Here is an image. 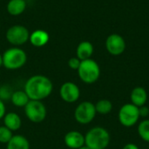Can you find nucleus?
Masks as SVG:
<instances>
[{
  "instance_id": "obj_1",
  "label": "nucleus",
  "mask_w": 149,
  "mask_h": 149,
  "mask_svg": "<svg viewBox=\"0 0 149 149\" xmlns=\"http://www.w3.org/2000/svg\"><path fill=\"white\" fill-rule=\"evenodd\" d=\"M24 91L31 100H43L52 94L53 84L46 76L33 75L26 80Z\"/></svg>"
},
{
  "instance_id": "obj_2",
  "label": "nucleus",
  "mask_w": 149,
  "mask_h": 149,
  "mask_svg": "<svg viewBox=\"0 0 149 149\" xmlns=\"http://www.w3.org/2000/svg\"><path fill=\"white\" fill-rule=\"evenodd\" d=\"M110 143V134L102 127H94L85 134V145L90 149H106Z\"/></svg>"
},
{
  "instance_id": "obj_3",
  "label": "nucleus",
  "mask_w": 149,
  "mask_h": 149,
  "mask_svg": "<svg viewBox=\"0 0 149 149\" xmlns=\"http://www.w3.org/2000/svg\"><path fill=\"white\" fill-rule=\"evenodd\" d=\"M26 60L25 52L18 47L10 48L3 54V65L8 70H17L23 67Z\"/></svg>"
},
{
  "instance_id": "obj_4",
  "label": "nucleus",
  "mask_w": 149,
  "mask_h": 149,
  "mask_svg": "<svg viewBox=\"0 0 149 149\" xmlns=\"http://www.w3.org/2000/svg\"><path fill=\"white\" fill-rule=\"evenodd\" d=\"M77 71L79 79L86 84L95 83L100 76V65L92 58L82 60Z\"/></svg>"
},
{
  "instance_id": "obj_5",
  "label": "nucleus",
  "mask_w": 149,
  "mask_h": 149,
  "mask_svg": "<svg viewBox=\"0 0 149 149\" xmlns=\"http://www.w3.org/2000/svg\"><path fill=\"white\" fill-rule=\"evenodd\" d=\"M24 114L27 119L32 123L43 122L47 115V109L41 100H29L27 105L24 107Z\"/></svg>"
},
{
  "instance_id": "obj_6",
  "label": "nucleus",
  "mask_w": 149,
  "mask_h": 149,
  "mask_svg": "<svg viewBox=\"0 0 149 149\" xmlns=\"http://www.w3.org/2000/svg\"><path fill=\"white\" fill-rule=\"evenodd\" d=\"M141 116L139 113V107L132 103L123 105L119 110V121L122 126L126 127H134L138 122Z\"/></svg>"
},
{
  "instance_id": "obj_7",
  "label": "nucleus",
  "mask_w": 149,
  "mask_h": 149,
  "mask_svg": "<svg viewBox=\"0 0 149 149\" xmlns=\"http://www.w3.org/2000/svg\"><path fill=\"white\" fill-rule=\"evenodd\" d=\"M95 105L90 101H83L79 103L74 110V119L81 125L91 123L96 116Z\"/></svg>"
},
{
  "instance_id": "obj_8",
  "label": "nucleus",
  "mask_w": 149,
  "mask_h": 149,
  "mask_svg": "<svg viewBox=\"0 0 149 149\" xmlns=\"http://www.w3.org/2000/svg\"><path fill=\"white\" fill-rule=\"evenodd\" d=\"M30 38V32L26 27L24 25H12L6 31V39L7 41L15 45H22L25 44Z\"/></svg>"
},
{
  "instance_id": "obj_9",
  "label": "nucleus",
  "mask_w": 149,
  "mask_h": 149,
  "mask_svg": "<svg viewBox=\"0 0 149 149\" xmlns=\"http://www.w3.org/2000/svg\"><path fill=\"white\" fill-rule=\"evenodd\" d=\"M59 96L66 103H75L80 97V89L73 82H65L59 88Z\"/></svg>"
},
{
  "instance_id": "obj_10",
  "label": "nucleus",
  "mask_w": 149,
  "mask_h": 149,
  "mask_svg": "<svg viewBox=\"0 0 149 149\" xmlns=\"http://www.w3.org/2000/svg\"><path fill=\"white\" fill-rule=\"evenodd\" d=\"M106 49L111 55H121L126 50V41L120 34L113 33L106 40Z\"/></svg>"
},
{
  "instance_id": "obj_11",
  "label": "nucleus",
  "mask_w": 149,
  "mask_h": 149,
  "mask_svg": "<svg viewBox=\"0 0 149 149\" xmlns=\"http://www.w3.org/2000/svg\"><path fill=\"white\" fill-rule=\"evenodd\" d=\"M64 142L69 148L79 149L85 145V135L79 131H70L65 134Z\"/></svg>"
},
{
  "instance_id": "obj_12",
  "label": "nucleus",
  "mask_w": 149,
  "mask_h": 149,
  "mask_svg": "<svg viewBox=\"0 0 149 149\" xmlns=\"http://www.w3.org/2000/svg\"><path fill=\"white\" fill-rule=\"evenodd\" d=\"M131 103L134 106L141 107L142 106H145L148 100V93L147 91L141 87V86H136L134 87L130 94Z\"/></svg>"
},
{
  "instance_id": "obj_13",
  "label": "nucleus",
  "mask_w": 149,
  "mask_h": 149,
  "mask_svg": "<svg viewBox=\"0 0 149 149\" xmlns=\"http://www.w3.org/2000/svg\"><path fill=\"white\" fill-rule=\"evenodd\" d=\"M3 126L9 128L12 132H16L19 130L22 126V120L21 117L14 112H10L5 113L3 116Z\"/></svg>"
},
{
  "instance_id": "obj_14",
  "label": "nucleus",
  "mask_w": 149,
  "mask_h": 149,
  "mask_svg": "<svg viewBox=\"0 0 149 149\" xmlns=\"http://www.w3.org/2000/svg\"><path fill=\"white\" fill-rule=\"evenodd\" d=\"M48 32L44 30H36L30 34L29 41L35 47H43L49 42Z\"/></svg>"
},
{
  "instance_id": "obj_15",
  "label": "nucleus",
  "mask_w": 149,
  "mask_h": 149,
  "mask_svg": "<svg viewBox=\"0 0 149 149\" xmlns=\"http://www.w3.org/2000/svg\"><path fill=\"white\" fill-rule=\"evenodd\" d=\"M94 48L91 42L89 41H82L79 44L76 49L77 58H79L81 61L91 58L93 53Z\"/></svg>"
},
{
  "instance_id": "obj_16",
  "label": "nucleus",
  "mask_w": 149,
  "mask_h": 149,
  "mask_svg": "<svg viewBox=\"0 0 149 149\" xmlns=\"http://www.w3.org/2000/svg\"><path fill=\"white\" fill-rule=\"evenodd\" d=\"M6 149H30V142L24 135L16 134L6 144Z\"/></svg>"
},
{
  "instance_id": "obj_17",
  "label": "nucleus",
  "mask_w": 149,
  "mask_h": 149,
  "mask_svg": "<svg viewBox=\"0 0 149 149\" xmlns=\"http://www.w3.org/2000/svg\"><path fill=\"white\" fill-rule=\"evenodd\" d=\"M26 9L25 0H10L7 4V11L11 16H19Z\"/></svg>"
},
{
  "instance_id": "obj_18",
  "label": "nucleus",
  "mask_w": 149,
  "mask_h": 149,
  "mask_svg": "<svg viewBox=\"0 0 149 149\" xmlns=\"http://www.w3.org/2000/svg\"><path fill=\"white\" fill-rule=\"evenodd\" d=\"M30 99L24 90H17L12 93L10 101L17 107H24Z\"/></svg>"
},
{
  "instance_id": "obj_19",
  "label": "nucleus",
  "mask_w": 149,
  "mask_h": 149,
  "mask_svg": "<svg viewBox=\"0 0 149 149\" xmlns=\"http://www.w3.org/2000/svg\"><path fill=\"white\" fill-rule=\"evenodd\" d=\"M95 109H96L97 113L106 115V114H108L109 113H111V111L113 109V104L108 100H106V99L100 100L95 104Z\"/></svg>"
},
{
  "instance_id": "obj_20",
  "label": "nucleus",
  "mask_w": 149,
  "mask_h": 149,
  "mask_svg": "<svg viewBox=\"0 0 149 149\" xmlns=\"http://www.w3.org/2000/svg\"><path fill=\"white\" fill-rule=\"evenodd\" d=\"M138 134L141 140L149 142V120H144L138 125Z\"/></svg>"
},
{
  "instance_id": "obj_21",
  "label": "nucleus",
  "mask_w": 149,
  "mask_h": 149,
  "mask_svg": "<svg viewBox=\"0 0 149 149\" xmlns=\"http://www.w3.org/2000/svg\"><path fill=\"white\" fill-rule=\"evenodd\" d=\"M13 137V132L5 126H0V143L7 144Z\"/></svg>"
},
{
  "instance_id": "obj_22",
  "label": "nucleus",
  "mask_w": 149,
  "mask_h": 149,
  "mask_svg": "<svg viewBox=\"0 0 149 149\" xmlns=\"http://www.w3.org/2000/svg\"><path fill=\"white\" fill-rule=\"evenodd\" d=\"M12 91L8 86H3L0 87V99L4 101L7 100H10L11 95H12Z\"/></svg>"
},
{
  "instance_id": "obj_23",
  "label": "nucleus",
  "mask_w": 149,
  "mask_h": 149,
  "mask_svg": "<svg viewBox=\"0 0 149 149\" xmlns=\"http://www.w3.org/2000/svg\"><path fill=\"white\" fill-rule=\"evenodd\" d=\"M80 63L81 60L79 58H78L77 57H73L68 60V66L72 70H78L80 65Z\"/></svg>"
},
{
  "instance_id": "obj_24",
  "label": "nucleus",
  "mask_w": 149,
  "mask_h": 149,
  "mask_svg": "<svg viewBox=\"0 0 149 149\" xmlns=\"http://www.w3.org/2000/svg\"><path fill=\"white\" fill-rule=\"evenodd\" d=\"M139 113H140V116L141 117H143V118H146L149 115V108L145 105V106H142L141 107H139Z\"/></svg>"
},
{
  "instance_id": "obj_25",
  "label": "nucleus",
  "mask_w": 149,
  "mask_h": 149,
  "mask_svg": "<svg viewBox=\"0 0 149 149\" xmlns=\"http://www.w3.org/2000/svg\"><path fill=\"white\" fill-rule=\"evenodd\" d=\"M6 113V108H5V105H4V101H3L0 99V120L3 118V116Z\"/></svg>"
},
{
  "instance_id": "obj_26",
  "label": "nucleus",
  "mask_w": 149,
  "mask_h": 149,
  "mask_svg": "<svg viewBox=\"0 0 149 149\" xmlns=\"http://www.w3.org/2000/svg\"><path fill=\"white\" fill-rule=\"evenodd\" d=\"M122 149H140L139 147L136 145V144H134V143H128L127 145L124 146V148Z\"/></svg>"
},
{
  "instance_id": "obj_27",
  "label": "nucleus",
  "mask_w": 149,
  "mask_h": 149,
  "mask_svg": "<svg viewBox=\"0 0 149 149\" xmlns=\"http://www.w3.org/2000/svg\"><path fill=\"white\" fill-rule=\"evenodd\" d=\"M3 65V54L0 53V66Z\"/></svg>"
},
{
  "instance_id": "obj_28",
  "label": "nucleus",
  "mask_w": 149,
  "mask_h": 149,
  "mask_svg": "<svg viewBox=\"0 0 149 149\" xmlns=\"http://www.w3.org/2000/svg\"><path fill=\"white\" fill-rule=\"evenodd\" d=\"M79 149H90L87 146H86V145H84L83 147H81V148H79Z\"/></svg>"
}]
</instances>
